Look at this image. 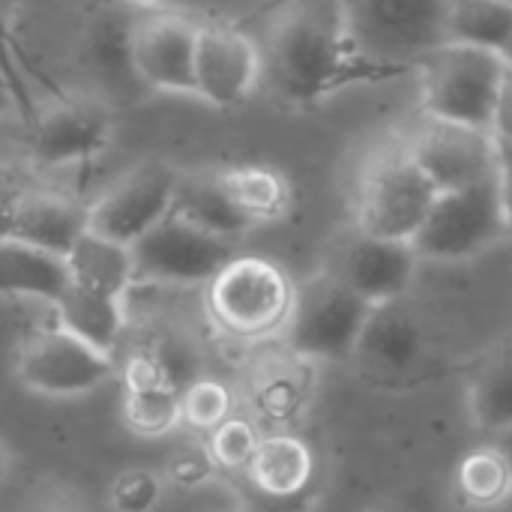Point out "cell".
<instances>
[{
    "mask_svg": "<svg viewBox=\"0 0 512 512\" xmlns=\"http://www.w3.org/2000/svg\"><path fill=\"white\" fill-rule=\"evenodd\" d=\"M492 132H495V138L504 147H512V66H507V72H504V84H501Z\"/></svg>",
    "mask_w": 512,
    "mask_h": 512,
    "instance_id": "cell-35",
    "label": "cell"
},
{
    "mask_svg": "<svg viewBox=\"0 0 512 512\" xmlns=\"http://www.w3.org/2000/svg\"><path fill=\"white\" fill-rule=\"evenodd\" d=\"M504 72L507 63L498 51L462 42L432 48L420 57L423 114L492 132Z\"/></svg>",
    "mask_w": 512,
    "mask_h": 512,
    "instance_id": "cell-3",
    "label": "cell"
},
{
    "mask_svg": "<svg viewBox=\"0 0 512 512\" xmlns=\"http://www.w3.org/2000/svg\"><path fill=\"white\" fill-rule=\"evenodd\" d=\"M174 213L186 222L198 225L201 231H210L225 240H243L255 225L228 201L222 186L216 183V174H183L174 198Z\"/></svg>",
    "mask_w": 512,
    "mask_h": 512,
    "instance_id": "cell-24",
    "label": "cell"
},
{
    "mask_svg": "<svg viewBox=\"0 0 512 512\" xmlns=\"http://www.w3.org/2000/svg\"><path fill=\"white\" fill-rule=\"evenodd\" d=\"M3 306H6V333H9L12 351H18L21 345L63 327L60 309L51 300L3 294Z\"/></svg>",
    "mask_w": 512,
    "mask_h": 512,
    "instance_id": "cell-32",
    "label": "cell"
},
{
    "mask_svg": "<svg viewBox=\"0 0 512 512\" xmlns=\"http://www.w3.org/2000/svg\"><path fill=\"white\" fill-rule=\"evenodd\" d=\"M501 183H504V201H507V216H510V234H512V147H504Z\"/></svg>",
    "mask_w": 512,
    "mask_h": 512,
    "instance_id": "cell-36",
    "label": "cell"
},
{
    "mask_svg": "<svg viewBox=\"0 0 512 512\" xmlns=\"http://www.w3.org/2000/svg\"><path fill=\"white\" fill-rule=\"evenodd\" d=\"M456 495L471 510H495L512 498V465L492 441L465 453L456 465Z\"/></svg>",
    "mask_w": 512,
    "mask_h": 512,
    "instance_id": "cell-26",
    "label": "cell"
},
{
    "mask_svg": "<svg viewBox=\"0 0 512 512\" xmlns=\"http://www.w3.org/2000/svg\"><path fill=\"white\" fill-rule=\"evenodd\" d=\"M123 423L141 438H162L183 426V393L171 384L123 390Z\"/></svg>",
    "mask_w": 512,
    "mask_h": 512,
    "instance_id": "cell-28",
    "label": "cell"
},
{
    "mask_svg": "<svg viewBox=\"0 0 512 512\" xmlns=\"http://www.w3.org/2000/svg\"><path fill=\"white\" fill-rule=\"evenodd\" d=\"M372 315L369 300L324 270L297 285V306L282 342L315 363H348L357 360Z\"/></svg>",
    "mask_w": 512,
    "mask_h": 512,
    "instance_id": "cell-5",
    "label": "cell"
},
{
    "mask_svg": "<svg viewBox=\"0 0 512 512\" xmlns=\"http://www.w3.org/2000/svg\"><path fill=\"white\" fill-rule=\"evenodd\" d=\"M264 78L291 102H318L372 72L342 0H288L264 33Z\"/></svg>",
    "mask_w": 512,
    "mask_h": 512,
    "instance_id": "cell-1",
    "label": "cell"
},
{
    "mask_svg": "<svg viewBox=\"0 0 512 512\" xmlns=\"http://www.w3.org/2000/svg\"><path fill=\"white\" fill-rule=\"evenodd\" d=\"M495 444L507 453V459H510V465H512V429L510 432H504V435H498V438H495Z\"/></svg>",
    "mask_w": 512,
    "mask_h": 512,
    "instance_id": "cell-37",
    "label": "cell"
},
{
    "mask_svg": "<svg viewBox=\"0 0 512 512\" xmlns=\"http://www.w3.org/2000/svg\"><path fill=\"white\" fill-rule=\"evenodd\" d=\"M297 306V282L264 255L240 252L207 288L204 312L219 336L237 345L282 339Z\"/></svg>",
    "mask_w": 512,
    "mask_h": 512,
    "instance_id": "cell-2",
    "label": "cell"
},
{
    "mask_svg": "<svg viewBox=\"0 0 512 512\" xmlns=\"http://www.w3.org/2000/svg\"><path fill=\"white\" fill-rule=\"evenodd\" d=\"M246 366V405L267 432H294L315 399L318 363L288 348L282 339L255 345Z\"/></svg>",
    "mask_w": 512,
    "mask_h": 512,
    "instance_id": "cell-12",
    "label": "cell"
},
{
    "mask_svg": "<svg viewBox=\"0 0 512 512\" xmlns=\"http://www.w3.org/2000/svg\"><path fill=\"white\" fill-rule=\"evenodd\" d=\"M408 150L441 192L468 189L501 174L504 144L489 129L426 117L408 138Z\"/></svg>",
    "mask_w": 512,
    "mask_h": 512,
    "instance_id": "cell-11",
    "label": "cell"
},
{
    "mask_svg": "<svg viewBox=\"0 0 512 512\" xmlns=\"http://www.w3.org/2000/svg\"><path fill=\"white\" fill-rule=\"evenodd\" d=\"M246 480L264 501L294 504L315 480V450L297 432H264Z\"/></svg>",
    "mask_w": 512,
    "mask_h": 512,
    "instance_id": "cell-19",
    "label": "cell"
},
{
    "mask_svg": "<svg viewBox=\"0 0 512 512\" xmlns=\"http://www.w3.org/2000/svg\"><path fill=\"white\" fill-rule=\"evenodd\" d=\"M180 177V168L159 159L132 165L90 201V231L135 246L174 210Z\"/></svg>",
    "mask_w": 512,
    "mask_h": 512,
    "instance_id": "cell-9",
    "label": "cell"
},
{
    "mask_svg": "<svg viewBox=\"0 0 512 512\" xmlns=\"http://www.w3.org/2000/svg\"><path fill=\"white\" fill-rule=\"evenodd\" d=\"M423 258L414 243L372 237L354 228V234L336 249L330 273H336L351 291L369 300L375 309L405 303L414 288Z\"/></svg>",
    "mask_w": 512,
    "mask_h": 512,
    "instance_id": "cell-14",
    "label": "cell"
},
{
    "mask_svg": "<svg viewBox=\"0 0 512 512\" xmlns=\"http://www.w3.org/2000/svg\"><path fill=\"white\" fill-rule=\"evenodd\" d=\"M264 429L252 414H231L222 426H216L210 435H204L207 450L219 471L225 474H243L249 471L258 447H261Z\"/></svg>",
    "mask_w": 512,
    "mask_h": 512,
    "instance_id": "cell-29",
    "label": "cell"
},
{
    "mask_svg": "<svg viewBox=\"0 0 512 512\" xmlns=\"http://www.w3.org/2000/svg\"><path fill=\"white\" fill-rule=\"evenodd\" d=\"M501 57H504V63H507V66H512V36H510V42H507V48L501 51Z\"/></svg>",
    "mask_w": 512,
    "mask_h": 512,
    "instance_id": "cell-39",
    "label": "cell"
},
{
    "mask_svg": "<svg viewBox=\"0 0 512 512\" xmlns=\"http://www.w3.org/2000/svg\"><path fill=\"white\" fill-rule=\"evenodd\" d=\"M126 3H135V6H141V12H144V9H165V6H162L165 0H126Z\"/></svg>",
    "mask_w": 512,
    "mask_h": 512,
    "instance_id": "cell-38",
    "label": "cell"
},
{
    "mask_svg": "<svg viewBox=\"0 0 512 512\" xmlns=\"http://www.w3.org/2000/svg\"><path fill=\"white\" fill-rule=\"evenodd\" d=\"M450 0H357L354 24L369 54L426 57L447 42Z\"/></svg>",
    "mask_w": 512,
    "mask_h": 512,
    "instance_id": "cell-15",
    "label": "cell"
},
{
    "mask_svg": "<svg viewBox=\"0 0 512 512\" xmlns=\"http://www.w3.org/2000/svg\"><path fill=\"white\" fill-rule=\"evenodd\" d=\"M264 81V48L237 27L201 24L195 54L198 99L213 108H237Z\"/></svg>",
    "mask_w": 512,
    "mask_h": 512,
    "instance_id": "cell-13",
    "label": "cell"
},
{
    "mask_svg": "<svg viewBox=\"0 0 512 512\" xmlns=\"http://www.w3.org/2000/svg\"><path fill=\"white\" fill-rule=\"evenodd\" d=\"M201 24L171 12L144 9L129 24V63L132 75L153 93L198 99L195 54Z\"/></svg>",
    "mask_w": 512,
    "mask_h": 512,
    "instance_id": "cell-10",
    "label": "cell"
},
{
    "mask_svg": "<svg viewBox=\"0 0 512 512\" xmlns=\"http://www.w3.org/2000/svg\"><path fill=\"white\" fill-rule=\"evenodd\" d=\"M512 240L501 174L456 192H441L414 249L423 261L462 264Z\"/></svg>",
    "mask_w": 512,
    "mask_h": 512,
    "instance_id": "cell-6",
    "label": "cell"
},
{
    "mask_svg": "<svg viewBox=\"0 0 512 512\" xmlns=\"http://www.w3.org/2000/svg\"><path fill=\"white\" fill-rule=\"evenodd\" d=\"M162 492L165 483L159 474L147 468H129L111 483L108 504L114 512H153L162 501Z\"/></svg>",
    "mask_w": 512,
    "mask_h": 512,
    "instance_id": "cell-33",
    "label": "cell"
},
{
    "mask_svg": "<svg viewBox=\"0 0 512 512\" xmlns=\"http://www.w3.org/2000/svg\"><path fill=\"white\" fill-rule=\"evenodd\" d=\"M426 354V333L414 312L402 303L375 309L366 336L360 342L357 360L378 378L399 381L417 372Z\"/></svg>",
    "mask_w": 512,
    "mask_h": 512,
    "instance_id": "cell-18",
    "label": "cell"
},
{
    "mask_svg": "<svg viewBox=\"0 0 512 512\" xmlns=\"http://www.w3.org/2000/svg\"><path fill=\"white\" fill-rule=\"evenodd\" d=\"M60 321L69 333L90 342L93 348L120 357V342L129 324V300L102 297L93 291H84L78 285H69L63 300L57 303Z\"/></svg>",
    "mask_w": 512,
    "mask_h": 512,
    "instance_id": "cell-23",
    "label": "cell"
},
{
    "mask_svg": "<svg viewBox=\"0 0 512 512\" xmlns=\"http://www.w3.org/2000/svg\"><path fill=\"white\" fill-rule=\"evenodd\" d=\"M438 198L441 189L420 168L408 144L387 150L366 165L357 183L354 228L372 237L414 243Z\"/></svg>",
    "mask_w": 512,
    "mask_h": 512,
    "instance_id": "cell-4",
    "label": "cell"
},
{
    "mask_svg": "<svg viewBox=\"0 0 512 512\" xmlns=\"http://www.w3.org/2000/svg\"><path fill=\"white\" fill-rule=\"evenodd\" d=\"M147 348L153 351L165 381L174 387V390H186L192 387L198 378H204V357H201V348L195 345L192 336L180 333V330H162L156 339L147 342Z\"/></svg>",
    "mask_w": 512,
    "mask_h": 512,
    "instance_id": "cell-31",
    "label": "cell"
},
{
    "mask_svg": "<svg viewBox=\"0 0 512 512\" xmlns=\"http://www.w3.org/2000/svg\"><path fill=\"white\" fill-rule=\"evenodd\" d=\"M216 183L228 195V201L258 228L288 219L294 207V183L291 177L267 162H243L213 171Z\"/></svg>",
    "mask_w": 512,
    "mask_h": 512,
    "instance_id": "cell-20",
    "label": "cell"
},
{
    "mask_svg": "<svg viewBox=\"0 0 512 512\" xmlns=\"http://www.w3.org/2000/svg\"><path fill=\"white\" fill-rule=\"evenodd\" d=\"M90 231V204L72 201L63 192L33 189L9 201L3 237L48 249L69 258L78 240Z\"/></svg>",
    "mask_w": 512,
    "mask_h": 512,
    "instance_id": "cell-17",
    "label": "cell"
},
{
    "mask_svg": "<svg viewBox=\"0 0 512 512\" xmlns=\"http://www.w3.org/2000/svg\"><path fill=\"white\" fill-rule=\"evenodd\" d=\"M135 285L207 288L237 255L240 240H225L186 222L174 210L135 246Z\"/></svg>",
    "mask_w": 512,
    "mask_h": 512,
    "instance_id": "cell-7",
    "label": "cell"
},
{
    "mask_svg": "<svg viewBox=\"0 0 512 512\" xmlns=\"http://www.w3.org/2000/svg\"><path fill=\"white\" fill-rule=\"evenodd\" d=\"M216 474H219V468L207 450V441L177 447L165 462L168 483L183 489V492H201L204 486H210L216 480Z\"/></svg>",
    "mask_w": 512,
    "mask_h": 512,
    "instance_id": "cell-34",
    "label": "cell"
},
{
    "mask_svg": "<svg viewBox=\"0 0 512 512\" xmlns=\"http://www.w3.org/2000/svg\"><path fill=\"white\" fill-rule=\"evenodd\" d=\"M69 270H72V285L117 300H129L138 282L132 246L114 243L96 231H87L78 240V246L69 255Z\"/></svg>",
    "mask_w": 512,
    "mask_h": 512,
    "instance_id": "cell-22",
    "label": "cell"
},
{
    "mask_svg": "<svg viewBox=\"0 0 512 512\" xmlns=\"http://www.w3.org/2000/svg\"><path fill=\"white\" fill-rule=\"evenodd\" d=\"M468 411L480 432L498 438L512 429V345L498 348L471 378Z\"/></svg>",
    "mask_w": 512,
    "mask_h": 512,
    "instance_id": "cell-25",
    "label": "cell"
},
{
    "mask_svg": "<svg viewBox=\"0 0 512 512\" xmlns=\"http://www.w3.org/2000/svg\"><path fill=\"white\" fill-rule=\"evenodd\" d=\"M512 36V0H450L447 42L504 51Z\"/></svg>",
    "mask_w": 512,
    "mask_h": 512,
    "instance_id": "cell-27",
    "label": "cell"
},
{
    "mask_svg": "<svg viewBox=\"0 0 512 512\" xmlns=\"http://www.w3.org/2000/svg\"><path fill=\"white\" fill-rule=\"evenodd\" d=\"M120 375V360L57 327L15 351L18 384L45 399H81Z\"/></svg>",
    "mask_w": 512,
    "mask_h": 512,
    "instance_id": "cell-8",
    "label": "cell"
},
{
    "mask_svg": "<svg viewBox=\"0 0 512 512\" xmlns=\"http://www.w3.org/2000/svg\"><path fill=\"white\" fill-rule=\"evenodd\" d=\"M231 414H237V399L225 381L204 375L192 387L183 390V426L186 429L198 435H210Z\"/></svg>",
    "mask_w": 512,
    "mask_h": 512,
    "instance_id": "cell-30",
    "label": "cell"
},
{
    "mask_svg": "<svg viewBox=\"0 0 512 512\" xmlns=\"http://www.w3.org/2000/svg\"><path fill=\"white\" fill-rule=\"evenodd\" d=\"M72 285L69 258L39 246L3 237L0 243V288L15 297H39L60 303Z\"/></svg>",
    "mask_w": 512,
    "mask_h": 512,
    "instance_id": "cell-21",
    "label": "cell"
},
{
    "mask_svg": "<svg viewBox=\"0 0 512 512\" xmlns=\"http://www.w3.org/2000/svg\"><path fill=\"white\" fill-rule=\"evenodd\" d=\"M114 126L93 99H57L33 123L30 153L39 168L69 171L87 165L111 144Z\"/></svg>",
    "mask_w": 512,
    "mask_h": 512,
    "instance_id": "cell-16",
    "label": "cell"
}]
</instances>
